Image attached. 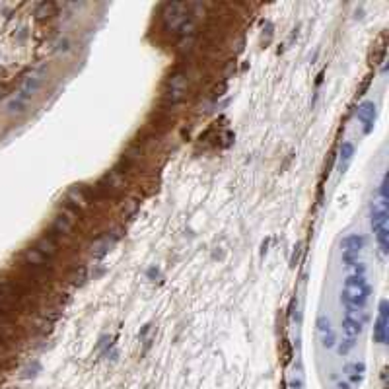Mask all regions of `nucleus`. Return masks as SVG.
<instances>
[{
	"mask_svg": "<svg viewBox=\"0 0 389 389\" xmlns=\"http://www.w3.org/2000/svg\"><path fill=\"white\" fill-rule=\"evenodd\" d=\"M189 20V6L181 2H171L164 8V22L166 27L171 31H179L181 26Z\"/></svg>",
	"mask_w": 389,
	"mask_h": 389,
	"instance_id": "obj_3",
	"label": "nucleus"
},
{
	"mask_svg": "<svg viewBox=\"0 0 389 389\" xmlns=\"http://www.w3.org/2000/svg\"><path fill=\"white\" fill-rule=\"evenodd\" d=\"M288 389H306V382L302 378V374H294L288 382Z\"/></svg>",
	"mask_w": 389,
	"mask_h": 389,
	"instance_id": "obj_13",
	"label": "nucleus"
},
{
	"mask_svg": "<svg viewBox=\"0 0 389 389\" xmlns=\"http://www.w3.org/2000/svg\"><path fill=\"white\" fill-rule=\"evenodd\" d=\"M185 94H187V76L177 72L167 82V102L169 104H177V102H181L185 98Z\"/></svg>",
	"mask_w": 389,
	"mask_h": 389,
	"instance_id": "obj_5",
	"label": "nucleus"
},
{
	"mask_svg": "<svg viewBox=\"0 0 389 389\" xmlns=\"http://www.w3.org/2000/svg\"><path fill=\"white\" fill-rule=\"evenodd\" d=\"M344 374H346V378H348V382L352 384V386H358L362 380H364V374H366V364L364 362H348L346 366H344V370H342Z\"/></svg>",
	"mask_w": 389,
	"mask_h": 389,
	"instance_id": "obj_8",
	"label": "nucleus"
},
{
	"mask_svg": "<svg viewBox=\"0 0 389 389\" xmlns=\"http://www.w3.org/2000/svg\"><path fill=\"white\" fill-rule=\"evenodd\" d=\"M315 327H317V335H319V340H321V346L323 348H333L337 344V335H335L333 327H331V321L327 315H319L317 321H315Z\"/></svg>",
	"mask_w": 389,
	"mask_h": 389,
	"instance_id": "obj_6",
	"label": "nucleus"
},
{
	"mask_svg": "<svg viewBox=\"0 0 389 389\" xmlns=\"http://www.w3.org/2000/svg\"><path fill=\"white\" fill-rule=\"evenodd\" d=\"M370 294H372V286L366 278V269L364 267H354V273L348 275L346 280H344V286H342V304L344 308H350V310H366V304L370 300Z\"/></svg>",
	"mask_w": 389,
	"mask_h": 389,
	"instance_id": "obj_1",
	"label": "nucleus"
},
{
	"mask_svg": "<svg viewBox=\"0 0 389 389\" xmlns=\"http://www.w3.org/2000/svg\"><path fill=\"white\" fill-rule=\"evenodd\" d=\"M364 243H366V239L360 233H350V235H346L342 239V243H340V247H342V263H344L346 269H354L358 265V257H360L362 249H364Z\"/></svg>",
	"mask_w": 389,
	"mask_h": 389,
	"instance_id": "obj_2",
	"label": "nucleus"
},
{
	"mask_svg": "<svg viewBox=\"0 0 389 389\" xmlns=\"http://www.w3.org/2000/svg\"><path fill=\"white\" fill-rule=\"evenodd\" d=\"M356 119L364 125V132H370L376 123V104L374 102H362L356 109Z\"/></svg>",
	"mask_w": 389,
	"mask_h": 389,
	"instance_id": "obj_7",
	"label": "nucleus"
},
{
	"mask_svg": "<svg viewBox=\"0 0 389 389\" xmlns=\"http://www.w3.org/2000/svg\"><path fill=\"white\" fill-rule=\"evenodd\" d=\"M37 251H41L47 259L49 257H53L56 255V243L51 239V237H43V239H39V243H37V247H35Z\"/></svg>",
	"mask_w": 389,
	"mask_h": 389,
	"instance_id": "obj_10",
	"label": "nucleus"
},
{
	"mask_svg": "<svg viewBox=\"0 0 389 389\" xmlns=\"http://www.w3.org/2000/svg\"><path fill=\"white\" fill-rule=\"evenodd\" d=\"M337 389H350V386L346 382H340V384H337Z\"/></svg>",
	"mask_w": 389,
	"mask_h": 389,
	"instance_id": "obj_14",
	"label": "nucleus"
},
{
	"mask_svg": "<svg viewBox=\"0 0 389 389\" xmlns=\"http://www.w3.org/2000/svg\"><path fill=\"white\" fill-rule=\"evenodd\" d=\"M68 201H70L72 205H76V207H80V208H84V207H86V203H88L80 187H72V189L68 191Z\"/></svg>",
	"mask_w": 389,
	"mask_h": 389,
	"instance_id": "obj_11",
	"label": "nucleus"
},
{
	"mask_svg": "<svg viewBox=\"0 0 389 389\" xmlns=\"http://www.w3.org/2000/svg\"><path fill=\"white\" fill-rule=\"evenodd\" d=\"M354 156V144L352 142H342L340 146V156H338V173H344L348 164L352 162Z\"/></svg>",
	"mask_w": 389,
	"mask_h": 389,
	"instance_id": "obj_9",
	"label": "nucleus"
},
{
	"mask_svg": "<svg viewBox=\"0 0 389 389\" xmlns=\"http://www.w3.org/2000/svg\"><path fill=\"white\" fill-rule=\"evenodd\" d=\"M354 346H356V338H348V337H344V338L338 342L337 352H338V356H346Z\"/></svg>",
	"mask_w": 389,
	"mask_h": 389,
	"instance_id": "obj_12",
	"label": "nucleus"
},
{
	"mask_svg": "<svg viewBox=\"0 0 389 389\" xmlns=\"http://www.w3.org/2000/svg\"><path fill=\"white\" fill-rule=\"evenodd\" d=\"M389 310H388V300L380 302V313L374 325V340L380 344H388L389 338Z\"/></svg>",
	"mask_w": 389,
	"mask_h": 389,
	"instance_id": "obj_4",
	"label": "nucleus"
}]
</instances>
